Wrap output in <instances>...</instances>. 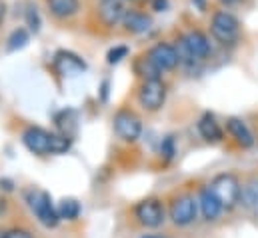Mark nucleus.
<instances>
[{"label": "nucleus", "mask_w": 258, "mask_h": 238, "mask_svg": "<svg viewBox=\"0 0 258 238\" xmlns=\"http://www.w3.org/2000/svg\"><path fill=\"white\" fill-rule=\"evenodd\" d=\"M28 204L32 208V212L36 214V218L46 226V228H54L60 220L58 216V208H54L52 198L48 192L44 190H32L28 194Z\"/></svg>", "instance_id": "7ed1b4c3"}, {"label": "nucleus", "mask_w": 258, "mask_h": 238, "mask_svg": "<svg viewBox=\"0 0 258 238\" xmlns=\"http://www.w3.org/2000/svg\"><path fill=\"white\" fill-rule=\"evenodd\" d=\"M198 204H200L202 216H204L206 220H216V218L220 216L222 208H224V206H222V202L216 198V194L210 190V186L200 190V198H198Z\"/></svg>", "instance_id": "ddd939ff"}, {"label": "nucleus", "mask_w": 258, "mask_h": 238, "mask_svg": "<svg viewBox=\"0 0 258 238\" xmlns=\"http://www.w3.org/2000/svg\"><path fill=\"white\" fill-rule=\"evenodd\" d=\"M150 6L154 12H164V10H168V0H152Z\"/></svg>", "instance_id": "393cba45"}, {"label": "nucleus", "mask_w": 258, "mask_h": 238, "mask_svg": "<svg viewBox=\"0 0 258 238\" xmlns=\"http://www.w3.org/2000/svg\"><path fill=\"white\" fill-rule=\"evenodd\" d=\"M146 56L160 68V72H170V70H174V68L180 64L176 46H172V44H168V42H158V44H154V46L148 50Z\"/></svg>", "instance_id": "1a4fd4ad"}, {"label": "nucleus", "mask_w": 258, "mask_h": 238, "mask_svg": "<svg viewBox=\"0 0 258 238\" xmlns=\"http://www.w3.org/2000/svg\"><path fill=\"white\" fill-rule=\"evenodd\" d=\"M176 52H178V58H180V64H184V66H188V68H194L200 60L194 56L192 52H190V48L186 46V42H184V38L180 36L178 40H176Z\"/></svg>", "instance_id": "412c9836"}, {"label": "nucleus", "mask_w": 258, "mask_h": 238, "mask_svg": "<svg viewBox=\"0 0 258 238\" xmlns=\"http://www.w3.org/2000/svg\"><path fill=\"white\" fill-rule=\"evenodd\" d=\"M134 70H136V74H138L142 80H154V78H160V74H162L160 68L148 58V56H142V58L136 60Z\"/></svg>", "instance_id": "f3484780"}, {"label": "nucleus", "mask_w": 258, "mask_h": 238, "mask_svg": "<svg viewBox=\"0 0 258 238\" xmlns=\"http://www.w3.org/2000/svg\"><path fill=\"white\" fill-rule=\"evenodd\" d=\"M134 216H136V220H138L142 226H146V228H158V226L164 224L166 212H164V206H162L160 200H156V198H146V200H142V202L136 204Z\"/></svg>", "instance_id": "39448f33"}, {"label": "nucleus", "mask_w": 258, "mask_h": 238, "mask_svg": "<svg viewBox=\"0 0 258 238\" xmlns=\"http://www.w3.org/2000/svg\"><path fill=\"white\" fill-rule=\"evenodd\" d=\"M4 18H6V2L0 0V24L4 22Z\"/></svg>", "instance_id": "bb28decb"}, {"label": "nucleus", "mask_w": 258, "mask_h": 238, "mask_svg": "<svg viewBox=\"0 0 258 238\" xmlns=\"http://www.w3.org/2000/svg\"><path fill=\"white\" fill-rule=\"evenodd\" d=\"M122 26L130 34H144L152 26V18L142 10H126L122 18Z\"/></svg>", "instance_id": "f8f14e48"}, {"label": "nucleus", "mask_w": 258, "mask_h": 238, "mask_svg": "<svg viewBox=\"0 0 258 238\" xmlns=\"http://www.w3.org/2000/svg\"><path fill=\"white\" fill-rule=\"evenodd\" d=\"M126 56H128V48L126 46H114V48L108 50L106 60H108V64H118L120 60L126 58Z\"/></svg>", "instance_id": "4be33fe9"}, {"label": "nucleus", "mask_w": 258, "mask_h": 238, "mask_svg": "<svg viewBox=\"0 0 258 238\" xmlns=\"http://www.w3.org/2000/svg\"><path fill=\"white\" fill-rule=\"evenodd\" d=\"M114 132L124 142H136L142 134V122L132 110H118L114 114Z\"/></svg>", "instance_id": "423d86ee"}, {"label": "nucleus", "mask_w": 258, "mask_h": 238, "mask_svg": "<svg viewBox=\"0 0 258 238\" xmlns=\"http://www.w3.org/2000/svg\"><path fill=\"white\" fill-rule=\"evenodd\" d=\"M22 142L30 152L38 156L52 154V132H46L44 128H38V126L26 128L22 134Z\"/></svg>", "instance_id": "0eeeda50"}, {"label": "nucleus", "mask_w": 258, "mask_h": 238, "mask_svg": "<svg viewBox=\"0 0 258 238\" xmlns=\"http://www.w3.org/2000/svg\"><path fill=\"white\" fill-rule=\"evenodd\" d=\"M220 4H224V6H234V4H240L242 0H218Z\"/></svg>", "instance_id": "c85d7f7f"}, {"label": "nucleus", "mask_w": 258, "mask_h": 238, "mask_svg": "<svg viewBox=\"0 0 258 238\" xmlns=\"http://www.w3.org/2000/svg\"><path fill=\"white\" fill-rule=\"evenodd\" d=\"M138 102L148 112L160 110L164 106V102H166V84L160 78L142 80V84L138 88Z\"/></svg>", "instance_id": "20e7f679"}, {"label": "nucleus", "mask_w": 258, "mask_h": 238, "mask_svg": "<svg viewBox=\"0 0 258 238\" xmlns=\"http://www.w3.org/2000/svg\"><path fill=\"white\" fill-rule=\"evenodd\" d=\"M2 234H4V232H0V238H2Z\"/></svg>", "instance_id": "2f4dec72"}, {"label": "nucleus", "mask_w": 258, "mask_h": 238, "mask_svg": "<svg viewBox=\"0 0 258 238\" xmlns=\"http://www.w3.org/2000/svg\"><path fill=\"white\" fill-rule=\"evenodd\" d=\"M78 214H80V204H78V200H74V198H64V200L60 202V206H58V216H60V218H64V220H76Z\"/></svg>", "instance_id": "6ab92c4d"}, {"label": "nucleus", "mask_w": 258, "mask_h": 238, "mask_svg": "<svg viewBox=\"0 0 258 238\" xmlns=\"http://www.w3.org/2000/svg\"><path fill=\"white\" fill-rule=\"evenodd\" d=\"M210 190L216 194V198L222 202L224 208H234L240 202V194H242V186L240 180L230 172L218 174L216 178L210 182Z\"/></svg>", "instance_id": "f03ea898"}, {"label": "nucleus", "mask_w": 258, "mask_h": 238, "mask_svg": "<svg viewBox=\"0 0 258 238\" xmlns=\"http://www.w3.org/2000/svg\"><path fill=\"white\" fill-rule=\"evenodd\" d=\"M226 128L230 132V136L242 146V148H250L254 144V136L248 130V126L242 122L240 118H228L226 120Z\"/></svg>", "instance_id": "dca6fc26"}, {"label": "nucleus", "mask_w": 258, "mask_h": 238, "mask_svg": "<svg viewBox=\"0 0 258 238\" xmlns=\"http://www.w3.org/2000/svg\"><path fill=\"white\" fill-rule=\"evenodd\" d=\"M26 22H28V26H30V30L32 32H38L40 30V18H38V12H36V8H28V12H26Z\"/></svg>", "instance_id": "5701e85b"}, {"label": "nucleus", "mask_w": 258, "mask_h": 238, "mask_svg": "<svg viewBox=\"0 0 258 238\" xmlns=\"http://www.w3.org/2000/svg\"><path fill=\"white\" fill-rule=\"evenodd\" d=\"M2 238H34L28 230H22V228H12L8 232H4Z\"/></svg>", "instance_id": "b1692460"}, {"label": "nucleus", "mask_w": 258, "mask_h": 238, "mask_svg": "<svg viewBox=\"0 0 258 238\" xmlns=\"http://www.w3.org/2000/svg\"><path fill=\"white\" fill-rule=\"evenodd\" d=\"M196 212H198V202L188 194L178 196L170 206V218L176 226H188L190 222H194Z\"/></svg>", "instance_id": "9d476101"}, {"label": "nucleus", "mask_w": 258, "mask_h": 238, "mask_svg": "<svg viewBox=\"0 0 258 238\" xmlns=\"http://www.w3.org/2000/svg\"><path fill=\"white\" fill-rule=\"evenodd\" d=\"M184 42H186V46L190 48V52H192L196 58L200 60H206L210 54H212V46H210V40H208V36L204 34V32H200V30H188L184 36Z\"/></svg>", "instance_id": "9b49d317"}, {"label": "nucleus", "mask_w": 258, "mask_h": 238, "mask_svg": "<svg viewBox=\"0 0 258 238\" xmlns=\"http://www.w3.org/2000/svg\"><path fill=\"white\" fill-rule=\"evenodd\" d=\"M210 32L220 44H234L240 38V22L230 10H216L210 18Z\"/></svg>", "instance_id": "f257e3e1"}, {"label": "nucleus", "mask_w": 258, "mask_h": 238, "mask_svg": "<svg viewBox=\"0 0 258 238\" xmlns=\"http://www.w3.org/2000/svg\"><path fill=\"white\" fill-rule=\"evenodd\" d=\"M142 238H164V236H158V234H146V236H142Z\"/></svg>", "instance_id": "c756f323"}, {"label": "nucleus", "mask_w": 258, "mask_h": 238, "mask_svg": "<svg viewBox=\"0 0 258 238\" xmlns=\"http://www.w3.org/2000/svg\"><path fill=\"white\" fill-rule=\"evenodd\" d=\"M162 150L166 152V158H170V156H172V152H174V150H172V136H168V138H166V142H164Z\"/></svg>", "instance_id": "a878e982"}, {"label": "nucleus", "mask_w": 258, "mask_h": 238, "mask_svg": "<svg viewBox=\"0 0 258 238\" xmlns=\"http://www.w3.org/2000/svg\"><path fill=\"white\" fill-rule=\"evenodd\" d=\"M98 18L106 28H114L122 24V18L126 14V0H98Z\"/></svg>", "instance_id": "6e6552de"}, {"label": "nucleus", "mask_w": 258, "mask_h": 238, "mask_svg": "<svg viewBox=\"0 0 258 238\" xmlns=\"http://www.w3.org/2000/svg\"><path fill=\"white\" fill-rule=\"evenodd\" d=\"M240 202L250 208V210H258V178L248 180L242 186V194H240Z\"/></svg>", "instance_id": "a211bd4d"}, {"label": "nucleus", "mask_w": 258, "mask_h": 238, "mask_svg": "<svg viewBox=\"0 0 258 238\" xmlns=\"http://www.w3.org/2000/svg\"><path fill=\"white\" fill-rule=\"evenodd\" d=\"M192 4L200 10V12H204V10H206V0H192Z\"/></svg>", "instance_id": "cd10ccee"}, {"label": "nucleus", "mask_w": 258, "mask_h": 238, "mask_svg": "<svg viewBox=\"0 0 258 238\" xmlns=\"http://www.w3.org/2000/svg\"><path fill=\"white\" fill-rule=\"evenodd\" d=\"M126 2H138V0H126Z\"/></svg>", "instance_id": "7c9ffc66"}, {"label": "nucleus", "mask_w": 258, "mask_h": 238, "mask_svg": "<svg viewBox=\"0 0 258 238\" xmlns=\"http://www.w3.org/2000/svg\"><path fill=\"white\" fill-rule=\"evenodd\" d=\"M46 8L50 14L58 20H66L78 14L80 10V0H46Z\"/></svg>", "instance_id": "4468645a"}, {"label": "nucleus", "mask_w": 258, "mask_h": 238, "mask_svg": "<svg viewBox=\"0 0 258 238\" xmlns=\"http://www.w3.org/2000/svg\"><path fill=\"white\" fill-rule=\"evenodd\" d=\"M198 132L206 142H212V144H216L224 138V132H222L220 124L216 122V118L212 114H204L198 120Z\"/></svg>", "instance_id": "2eb2a0df"}, {"label": "nucleus", "mask_w": 258, "mask_h": 238, "mask_svg": "<svg viewBox=\"0 0 258 238\" xmlns=\"http://www.w3.org/2000/svg\"><path fill=\"white\" fill-rule=\"evenodd\" d=\"M28 40H30L28 30H26V28H16V30H12V34L8 36V50H10V52L20 50V48H24V46L28 44Z\"/></svg>", "instance_id": "aec40b11"}]
</instances>
